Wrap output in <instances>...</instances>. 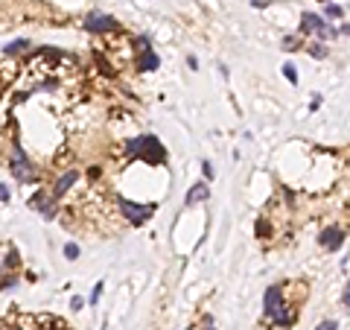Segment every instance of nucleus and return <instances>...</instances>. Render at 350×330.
Returning <instances> with one entry per match:
<instances>
[{
	"label": "nucleus",
	"mask_w": 350,
	"mask_h": 330,
	"mask_svg": "<svg viewBox=\"0 0 350 330\" xmlns=\"http://www.w3.org/2000/svg\"><path fill=\"white\" fill-rule=\"evenodd\" d=\"M298 47H300V35H286L283 38V50L292 53V50H298Z\"/></svg>",
	"instance_id": "dca6fc26"
},
{
	"label": "nucleus",
	"mask_w": 350,
	"mask_h": 330,
	"mask_svg": "<svg viewBox=\"0 0 350 330\" xmlns=\"http://www.w3.org/2000/svg\"><path fill=\"white\" fill-rule=\"evenodd\" d=\"M257 237H260V240L271 237V222H268L266 216H260V219H257Z\"/></svg>",
	"instance_id": "ddd939ff"
},
{
	"label": "nucleus",
	"mask_w": 350,
	"mask_h": 330,
	"mask_svg": "<svg viewBox=\"0 0 350 330\" xmlns=\"http://www.w3.org/2000/svg\"><path fill=\"white\" fill-rule=\"evenodd\" d=\"M158 65H161V59H158V53L155 50L140 53V59H137V70H140V73H149V70H155Z\"/></svg>",
	"instance_id": "9d476101"
},
{
	"label": "nucleus",
	"mask_w": 350,
	"mask_h": 330,
	"mask_svg": "<svg viewBox=\"0 0 350 330\" xmlns=\"http://www.w3.org/2000/svg\"><path fill=\"white\" fill-rule=\"evenodd\" d=\"M309 108H312V111H318V108H321V97H318V94H315V100L309 103Z\"/></svg>",
	"instance_id": "5701e85b"
},
{
	"label": "nucleus",
	"mask_w": 350,
	"mask_h": 330,
	"mask_svg": "<svg viewBox=\"0 0 350 330\" xmlns=\"http://www.w3.org/2000/svg\"><path fill=\"white\" fill-rule=\"evenodd\" d=\"M210 196V190H207V184H193L190 187V193H187V205H196V202H204Z\"/></svg>",
	"instance_id": "9b49d317"
},
{
	"label": "nucleus",
	"mask_w": 350,
	"mask_h": 330,
	"mask_svg": "<svg viewBox=\"0 0 350 330\" xmlns=\"http://www.w3.org/2000/svg\"><path fill=\"white\" fill-rule=\"evenodd\" d=\"M100 292H102V283H97V286H94V292H91V301H94V304L100 301Z\"/></svg>",
	"instance_id": "412c9836"
},
{
	"label": "nucleus",
	"mask_w": 350,
	"mask_h": 330,
	"mask_svg": "<svg viewBox=\"0 0 350 330\" xmlns=\"http://www.w3.org/2000/svg\"><path fill=\"white\" fill-rule=\"evenodd\" d=\"M9 170H12V175H15L21 184H30V181H35L38 178V170L33 167V161L27 158V152L21 149V143H12V155H9Z\"/></svg>",
	"instance_id": "f03ea898"
},
{
	"label": "nucleus",
	"mask_w": 350,
	"mask_h": 330,
	"mask_svg": "<svg viewBox=\"0 0 350 330\" xmlns=\"http://www.w3.org/2000/svg\"><path fill=\"white\" fill-rule=\"evenodd\" d=\"M120 210L132 225H143L155 213V205H137V202H129V199H120Z\"/></svg>",
	"instance_id": "39448f33"
},
{
	"label": "nucleus",
	"mask_w": 350,
	"mask_h": 330,
	"mask_svg": "<svg viewBox=\"0 0 350 330\" xmlns=\"http://www.w3.org/2000/svg\"><path fill=\"white\" fill-rule=\"evenodd\" d=\"M341 304H344V307H350V283L344 286V292H341Z\"/></svg>",
	"instance_id": "aec40b11"
},
{
	"label": "nucleus",
	"mask_w": 350,
	"mask_h": 330,
	"mask_svg": "<svg viewBox=\"0 0 350 330\" xmlns=\"http://www.w3.org/2000/svg\"><path fill=\"white\" fill-rule=\"evenodd\" d=\"M0 269H3V263H0Z\"/></svg>",
	"instance_id": "393cba45"
},
{
	"label": "nucleus",
	"mask_w": 350,
	"mask_h": 330,
	"mask_svg": "<svg viewBox=\"0 0 350 330\" xmlns=\"http://www.w3.org/2000/svg\"><path fill=\"white\" fill-rule=\"evenodd\" d=\"M306 53H309L312 59H324V56H327V47H324L321 41H312V44L306 47Z\"/></svg>",
	"instance_id": "4468645a"
},
{
	"label": "nucleus",
	"mask_w": 350,
	"mask_h": 330,
	"mask_svg": "<svg viewBox=\"0 0 350 330\" xmlns=\"http://www.w3.org/2000/svg\"><path fill=\"white\" fill-rule=\"evenodd\" d=\"M53 199H56L53 193H50V196H47V193H35L33 199H30V208L41 210L47 219H53V216H56V205H53Z\"/></svg>",
	"instance_id": "6e6552de"
},
{
	"label": "nucleus",
	"mask_w": 350,
	"mask_h": 330,
	"mask_svg": "<svg viewBox=\"0 0 350 330\" xmlns=\"http://www.w3.org/2000/svg\"><path fill=\"white\" fill-rule=\"evenodd\" d=\"M286 304H289V301H286V286L283 283H271L266 292H263V313H266L268 321H274L277 315L283 313Z\"/></svg>",
	"instance_id": "7ed1b4c3"
},
{
	"label": "nucleus",
	"mask_w": 350,
	"mask_h": 330,
	"mask_svg": "<svg viewBox=\"0 0 350 330\" xmlns=\"http://www.w3.org/2000/svg\"><path fill=\"white\" fill-rule=\"evenodd\" d=\"M341 6H335V3H327V9H324V18H330V21H338L341 18Z\"/></svg>",
	"instance_id": "2eb2a0df"
},
{
	"label": "nucleus",
	"mask_w": 350,
	"mask_h": 330,
	"mask_svg": "<svg viewBox=\"0 0 350 330\" xmlns=\"http://www.w3.org/2000/svg\"><path fill=\"white\" fill-rule=\"evenodd\" d=\"M65 257H67V260H76V257H79V245H76V243H67L65 245Z\"/></svg>",
	"instance_id": "a211bd4d"
},
{
	"label": "nucleus",
	"mask_w": 350,
	"mask_h": 330,
	"mask_svg": "<svg viewBox=\"0 0 350 330\" xmlns=\"http://www.w3.org/2000/svg\"><path fill=\"white\" fill-rule=\"evenodd\" d=\"M315 330H338V324H335V321H330V318H327V321H321V324H318Z\"/></svg>",
	"instance_id": "6ab92c4d"
},
{
	"label": "nucleus",
	"mask_w": 350,
	"mask_h": 330,
	"mask_svg": "<svg viewBox=\"0 0 350 330\" xmlns=\"http://www.w3.org/2000/svg\"><path fill=\"white\" fill-rule=\"evenodd\" d=\"M341 33H344V35H350V24H347V27H341Z\"/></svg>",
	"instance_id": "b1692460"
},
{
	"label": "nucleus",
	"mask_w": 350,
	"mask_h": 330,
	"mask_svg": "<svg viewBox=\"0 0 350 330\" xmlns=\"http://www.w3.org/2000/svg\"><path fill=\"white\" fill-rule=\"evenodd\" d=\"M318 245L327 248V251H338V248L344 245V228H338V225L324 228V231L318 234Z\"/></svg>",
	"instance_id": "423d86ee"
},
{
	"label": "nucleus",
	"mask_w": 350,
	"mask_h": 330,
	"mask_svg": "<svg viewBox=\"0 0 350 330\" xmlns=\"http://www.w3.org/2000/svg\"><path fill=\"white\" fill-rule=\"evenodd\" d=\"M300 33H315L318 38H335L338 30H330L327 21L321 15H315V12H303L300 15Z\"/></svg>",
	"instance_id": "20e7f679"
},
{
	"label": "nucleus",
	"mask_w": 350,
	"mask_h": 330,
	"mask_svg": "<svg viewBox=\"0 0 350 330\" xmlns=\"http://www.w3.org/2000/svg\"><path fill=\"white\" fill-rule=\"evenodd\" d=\"M76 181H79V173H76V170H67V173L62 175L56 184H53V196H56V199H59V196H65V193L76 184Z\"/></svg>",
	"instance_id": "1a4fd4ad"
},
{
	"label": "nucleus",
	"mask_w": 350,
	"mask_h": 330,
	"mask_svg": "<svg viewBox=\"0 0 350 330\" xmlns=\"http://www.w3.org/2000/svg\"><path fill=\"white\" fill-rule=\"evenodd\" d=\"M283 76L292 85H298V70H295V65H283Z\"/></svg>",
	"instance_id": "f3484780"
},
{
	"label": "nucleus",
	"mask_w": 350,
	"mask_h": 330,
	"mask_svg": "<svg viewBox=\"0 0 350 330\" xmlns=\"http://www.w3.org/2000/svg\"><path fill=\"white\" fill-rule=\"evenodd\" d=\"M126 155L129 158H140L146 164H164L167 161V149L164 143L152 135H143V138H132L126 143Z\"/></svg>",
	"instance_id": "f257e3e1"
},
{
	"label": "nucleus",
	"mask_w": 350,
	"mask_h": 330,
	"mask_svg": "<svg viewBox=\"0 0 350 330\" xmlns=\"http://www.w3.org/2000/svg\"><path fill=\"white\" fill-rule=\"evenodd\" d=\"M24 50H30V41H27V38H18V41H9V44L3 47V53H6V56H18V53H24Z\"/></svg>",
	"instance_id": "f8f14e48"
},
{
	"label": "nucleus",
	"mask_w": 350,
	"mask_h": 330,
	"mask_svg": "<svg viewBox=\"0 0 350 330\" xmlns=\"http://www.w3.org/2000/svg\"><path fill=\"white\" fill-rule=\"evenodd\" d=\"M201 170H204L207 178H213V167H210V161H204V164H201Z\"/></svg>",
	"instance_id": "4be33fe9"
},
{
	"label": "nucleus",
	"mask_w": 350,
	"mask_h": 330,
	"mask_svg": "<svg viewBox=\"0 0 350 330\" xmlns=\"http://www.w3.org/2000/svg\"><path fill=\"white\" fill-rule=\"evenodd\" d=\"M117 27H120V24H117L114 18L102 15V12H91V15L85 18V30H88V33H111Z\"/></svg>",
	"instance_id": "0eeeda50"
}]
</instances>
